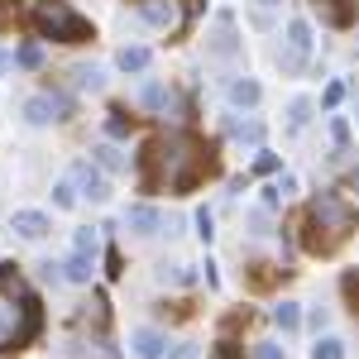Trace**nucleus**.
I'll return each mask as SVG.
<instances>
[{"label": "nucleus", "mask_w": 359, "mask_h": 359, "mask_svg": "<svg viewBox=\"0 0 359 359\" xmlns=\"http://www.w3.org/2000/svg\"><path fill=\"white\" fill-rule=\"evenodd\" d=\"M67 115H72V101L67 96H29L25 101L29 125H53V120H67Z\"/></svg>", "instance_id": "4"}, {"label": "nucleus", "mask_w": 359, "mask_h": 359, "mask_svg": "<svg viewBox=\"0 0 359 359\" xmlns=\"http://www.w3.org/2000/svg\"><path fill=\"white\" fill-rule=\"evenodd\" d=\"M254 359H287V355H283V345L269 340V345H259V355H254Z\"/></svg>", "instance_id": "32"}, {"label": "nucleus", "mask_w": 359, "mask_h": 359, "mask_svg": "<svg viewBox=\"0 0 359 359\" xmlns=\"http://www.w3.org/2000/svg\"><path fill=\"white\" fill-rule=\"evenodd\" d=\"M225 96H230V106H235V111H249V106H259V96H264V86L254 82V77H235Z\"/></svg>", "instance_id": "11"}, {"label": "nucleus", "mask_w": 359, "mask_h": 359, "mask_svg": "<svg viewBox=\"0 0 359 359\" xmlns=\"http://www.w3.org/2000/svg\"><path fill=\"white\" fill-rule=\"evenodd\" d=\"M72 249H77V254H96V230H91V225L77 230V235H72Z\"/></svg>", "instance_id": "27"}, {"label": "nucleus", "mask_w": 359, "mask_h": 359, "mask_svg": "<svg viewBox=\"0 0 359 359\" xmlns=\"http://www.w3.org/2000/svg\"><path fill=\"white\" fill-rule=\"evenodd\" d=\"M278 168V154H259V158H254V172H273Z\"/></svg>", "instance_id": "31"}, {"label": "nucleus", "mask_w": 359, "mask_h": 359, "mask_svg": "<svg viewBox=\"0 0 359 359\" xmlns=\"http://www.w3.org/2000/svg\"><path fill=\"white\" fill-rule=\"evenodd\" d=\"M91 269H96V254H67V264H62V278L67 283H91Z\"/></svg>", "instance_id": "13"}, {"label": "nucleus", "mask_w": 359, "mask_h": 359, "mask_svg": "<svg viewBox=\"0 0 359 359\" xmlns=\"http://www.w3.org/2000/svg\"><path fill=\"white\" fill-rule=\"evenodd\" d=\"M10 230H15L20 240H43V235L53 230V221H48L43 211H15V216H10Z\"/></svg>", "instance_id": "8"}, {"label": "nucleus", "mask_w": 359, "mask_h": 359, "mask_svg": "<svg viewBox=\"0 0 359 359\" xmlns=\"http://www.w3.org/2000/svg\"><path fill=\"white\" fill-rule=\"evenodd\" d=\"M53 206H62V211L77 206V182H72V177H62V182L53 187Z\"/></svg>", "instance_id": "22"}, {"label": "nucleus", "mask_w": 359, "mask_h": 359, "mask_svg": "<svg viewBox=\"0 0 359 359\" xmlns=\"http://www.w3.org/2000/svg\"><path fill=\"white\" fill-rule=\"evenodd\" d=\"M355 225H359L355 206L340 192H316L311 206H306V240L302 245L311 249V254H335V249L350 240Z\"/></svg>", "instance_id": "1"}, {"label": "nucleus", "mask_w": 359, "mask_h": 359, "mask_svg": "<svg viewBox=\"0 0 359 359\" xmlns=\"http://www.w3.org/2000/svg\"><path fill=\"white\" fill-rule=\"evenodd\" d=\"M206 53L221 57V62L240 57V39H235V15H230V10H221V15H216V29H211V43H206Z\"/></svg>", "instance_id": "5"}, {"label": "nucleus", "mask_w": 359, "mask_h": 359, "mask_svg": "<svg viewBox=\"0 0 359 359\" xmlns=\"http://www.w3.org/2000/svg\"><path fill=\"white\" fill-rule=\"evenodd\" d=\"M306 57H311V25H306V20H292L283 48H278V67H283L287 77H297L306 67Z\"/></svg>", "instance_id": "3"}, {"label": "nucleus", "mask_w": 359, "mask_h": 359, "mask_svg": "<svg viewBox=\"0 0 359 359\" xmlns=\"http://www.w3.org/2000/svg\"><path fill=\"white\" fill-rule=\"evenodd\" d=\"M172 359H196V345H177V350H172Z\"/></svg>", "instance_id": "35"}, {"label": "nucleus", "mask_w": 359, "mask_h": 359, "mask_svg": "<svg viewBox=\"0 0 359 359\" xmlns=\"http://www.w3.org/2000/svg\"><path fill=\"white\" fill-rule=\"evenodd\" d=\"M331 139H335V149H340V154L350 149V120H345V115H335V120H331Z\"/></svg>", "instance_id": "24"}, {"label": "nucleus", "mask_w": 359, "mask_h": 359, "mask_svg": "<svg viewBox=\"0 0 359 359\" xmlns=\"http://www.w3.org/2000/svg\"><path fill=\"white\" fill-rule=\"evenodd\" d=\"M355 187H359V168H355Z\"/></svg>", "instance_id": "38"}, {"label": "nucleus", "mask_w": 359, "mask_h": 359, "mask_svg": "<svg viewBox=\"0 0 359 359\" xmlns=\"http://www.w3.org/2000/svg\"><path fill=\"white\" fill-rule=\"evenodd\" d=\"M91 154H96V168H106V172H120V168H125V154H120L115 144H96Z\"/></svg>", "instance_id": "18"}, {"label": "nucleus", "mask_w": 359, "mask_h": 359, "mask_svg": "<svg viewBox=\"0 0 359 359\" xmlns=\"http://www.w3.org/2000/svg\"><path fill=\"white\" fill-rule=\"evenodd\" d=\"M139 106H149V111H163V106H168V86L149 82L144 91H139Z\"/></svg>", "instance_id": "21"}, {"label": "nucleus", "mask_w": 359, "mask_h": 359, "mask_svg": "<svg viewBox=\"0 0 359 359\" xmlns=\"http://www.w3.org/2000/svg\"><path fill=\"white\" fill-rule=\"evenodd\" d=\"M273 283H278L273 264H249V287H259V292H264V287H273Z\"/></svg>", "instance_id": "20"}, {"label": "nucleus", "mask_w": 359, "mask_h": 359, "mask_svg": "<svg viewBox=\"0 0 359 359\" xmlns=\"http://www.w3.org/2000/svg\"><path fill=\"white\" fill-rule=\"evenodd\" d=\"M249 235H269V211H249Z\"/></svg>", "instance_id": "29"}, {"label": "nucleus", "mask_w": 359, "mask_h": 359, "mask_svg": "<svg viewBox=\"0 0 359 359\" xmlns=\"http://www.w3.org/2000/svg\"><path fill=\"white\" fill-rule=\"evenodd\" d=\"M340 96H345V82H331V86H326V106H335Z\"/></svg>", "instance_id": "34"}, {"label": "nucleus", "mask_w": 359, "mask_h": 359, "mask_svg": "<svg viewBox=\"0 0 359 359\" xmlns=\"http://www.w3.org/2000/svg\"><path fill=\"white\" fill-rule=\"evenodd\" d=\"M125 225H130L135 235H158V230H163V216H158L154 206H130V216H125Z\"/></svg>", "instance_id": "12"}, {"label": "nucleus", "mask_w": 359, "mask_h": 359, "mask_svg": "<svg viewBox=\"0 0 359 359\" xmlns=\"http://www.w3.org/2000/svg\"><path fill=\"white\" fill-rule=\"evenodd\" d=\"M72 77H77V86H82V91H101V86H106V72H101L96 62H82V67H72Z\"/></svg>", "instance_id": "15"}, {"label": "nucleus", "mask_w": 359, "mask_h": 359, "mask_svg": "<svg viewBox=\"0 0 359 359\" xmlns=\"http://www.w3.org/2000/svg\"><path fill=\"white\" fill-rule=\"evenodd\" d=\"M130 345H135L139 359H163V355H168V340H163L158 331H149V326H139V331L130 335Z\"/></svg>", "instance_id": "10"}, {"label": "nucleus", "mask_w": 359, "mask_h": 359, "mask_svg": "<svg viewBox=\"0 0 359 359\" xmlns=\"http://www.w3.org/2000/svg\"><path fill=\"white\" fill-rule=\"evenodd\" d=\"M311 359H345V340H340V335H316Z\"/></svg>", "instance_id": "16"}, {"label": "nucleus", "mask_w": 359, "mask_h": 359, "mask_svg": "<svg viewBox=\"0 0 359 359\" xmlns=\"http://www.w3.org/2000/svg\"><path fill=\"white\" fill-rule=\"evenodd\" d=\"M254 5H264V10H269V5H283V0H254Z\"/></svg>", "instance_id": "36"}, {"label": "nucleus", "mask_w": 359, "mask_h": 359, "mask_svg": "<svg viewBox=\"0 0 359 359\" xmlns=\"http://www.w3.org/2000/svg\"><path fill=\"white\" fill-rule=\"evenodd\" d=\"M230 130H235V139H249V144H259V139H264V125H259V120H249V125H240V120H235Z\"/></svg>", "instance_id": "26"}, {"label": "nucleus", "mask_w": 359, "mask_h": 359, "mask_svg": "<svg viewBox=\"0 0 359 359\" xmlns=\"http://www.w3.org/2000/svg\"><path fill=\"white\" fill-rule=\"evenodd\" d=\"M15 62H20V67H43V43H25V48L15 53Z\"/></svg>", "instance_id": "23"}, {"label": "nucleus", "mask_w": 359, "mask_h": 359, "mask_svg": "<svg viewBox=\"0 0 359 359\" xmlns=\"http://www.w3.org/2000/svg\"><path fill=\"white\" fill-rule=\"evenodd\" d=\"M72 182H77V196H86V201H106L111 196L106 168H96V163H77L72 168Z\"/></svg>", "instance_id": "7"}, {"label": "nucleus", "mask_w": 359, "mask_h": 359, "mask_svg": "<svg viewBox=\"0 0 359 359\" xmlns=\"http://www.w3.org/2000/svg\"><path fill=\"white\" fill-rule=\"evenodd\" d=\"M149 62H154V53H149L144 43H125L120 57H115V67H120V72H144Z\"/></svg>", "instance_id": "14"}, {"label": "nucleus", "mask_w": 359, "mask_h": 359, "mask_svg": "<svg viewBox=\"0 0 359 359\" xmlns=\"http://www.w3.org/2000/svg\"><path fill=\"white\" fill-rule=\"evenodd\" d=\"M0 5H5V0H0Z\"/></svg>", "instance_id": "39"}, {"label": "nucleus", "mask_w": 359, "mask_h": 359, "mask_svg": "<svg viewBox=\"0 0 359 359\" xmlns=\"http://www.w3.org/2000/svg\"><path fill=\"white\" fill-rule=\"evenodd\" d=\"M196 235H201V240H206V245H211V235H216V216H211V211H206V206H201V211H196Z\"/></svg>", "instance_id": "28"}, {"label": "nucleus", "mask_w": 359, "mask_h": 359, "mask_svg": "<svg viewBox=\"0 0 359 359\" xmlns=\"http://www.w3.org/2000/svg\"><path fill=\"white\" fill-rule=\"evenodd\" d=\"M273 321H278V331H297V326H302V306L297 302H278Z\"/></svg>", "instance_id": "17"}, {"label": "nucleus", "mask_w": 359, "mask_h": 359, "mask_svg": "<svg viewBox=\"0 0 359 359\" xmlns=\"http://www.w3.org/2000/svg\"><path fill=\"white\" fill-rule=\"evenodd\" d=\"M321 5V20L331 29H350L359 20V0H316Z\"/></svg>", "instance_id": "9"}, {"label": "nucleus", "mask_w": 359, "mask_h": 359, "mask_svg": "<svg viewBox=\"0 0 359 359\" xmlns=\"http://www.w3.org/2000/svg\"><path fill=\"white\" fill-rule=\"evenodd\" d=\"M0 72H5V53H0Z\"/></svg>", "instance_id": "37"}, {"label": "nucleus", "mask_w": 359, "mask_h": 359, "mask_svg": "<svg viewBox=\"0 0 359 359\" xmlns=\"http://www.w3.org/2000/svg\"><path fill=\"white\" fill-rule=\"evenodd\" d=\"M216 359H245V355H240V350H235L230 340H221V345H216Z\"/></svg>", "instance_id": "33"}, {"label": "nucleus", "mask_w": 359, "mask_h": 359, "mask_svg": "<svg viewBox=\"0 0 359 359\" xmlns=\"http://www.w3.org/2000/svg\"><path fill=\"white\" fill-rule=\"evenodd\" d=\"M20 316H25V326H20V331L10 335V340H5V345H15V350H25L29 340H34V335L43 331V306H39V297H34V292H20Z\"/></svg>", "instance_id": "6"}, {"label": "nucleus", "mask_w": 359, "mask_h": 359, "mask_svg": "<svg viewBox=\"0 0 359 359\" xmlns=\"http://www.w3.org/2000/svg\"><path fill=\"white\" fill-rule=\"evenodd\" d=\"M106 135H111V139H125V135H130V115H125V111H111V120H106Z\"/></svg>", "instance_id": "25"}, {"label": "nucleus", "mask_w": 359, "mask_h": 359, "mask_svg": "<svg viewBox=\"0 0 359 359\" xmlns=\"http://www.w3.org/2000/svg\"><path fill=\"white\" fill-rule=\"evenodd\" d=\"M340 287H345V297H350V306L359 311V273H345V278H340Z\"/></svg>", "instance_id": "30"}, {"label": "nucleus", "mask_w": 359, "mask_h": 359, "mask_svg": "<svg viewBox=\"0 0 359 359\" xmlns=\"http://www.w3.org/2000/svg\"><path fill=\"white\" fill-rule=\"evenodd\" d=\"M34 25L43 39H57V43H86V39H96V29L91 20H82L72 5H62V0H43L39 10H34Z\"/></svg>", "instance_id": "2"}, {"label": "nucleus", "mask_w": 359, "mask_h": 359, "mask_svg": "<svg viewBox=\"0 0 359 359\" xmlns=\"http://www.w3.org/2000/svg\"><path fill=\"white\" fill-rule=\"evenodd\" d=\"M306 120H311V101H306V96H297V101L287 106V130L297 135V130H306Z\"/></svg>", "instance_id": "19"}]
</instances>
